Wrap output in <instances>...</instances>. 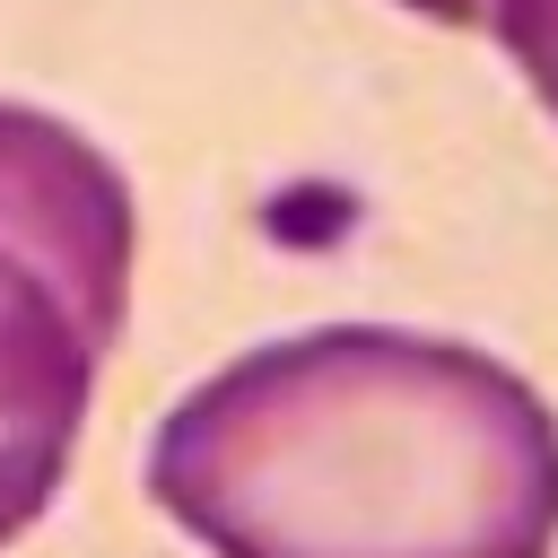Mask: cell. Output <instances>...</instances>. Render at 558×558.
Wrapping results in <instances>:
<instances>
[{
  "mask_svg": "<svg viewBox=\"0 0 558 558\" xmlns=\"http://www.w3.org/2000/svg\"><path fill=\"white\" fill-rule=\"evenodd\" d=\"M410 17H436V26H480L488 35V0H401Z\"/></svg>",
  "mask_w": 558,
  "mask_h": 558,
  "instance_id": "277c9868",
  "label": "cell"
},
{
  "mask_svg": "<svg viewBox=\"0 0 558 558\" xmlns=\"http://www.w3.org/2000/svg\"><path fill=\"white\" fill-rule=\"evenodd\" d=\"M140 270L131 174L61 113L0 96V549L61 497Z\"/></svg>",
  "mask_w": 558,
  "mask_h": 558,
  "instance_id": "7a4b0ae2",
  "label": "cell"
},
{
  "mask_svg": "<svg viewBox=\"0 0 558 558\" xmlns=\"http://www.w3.org/2000/svg\"><path fill=\"white\" fill-rule=\"evenodd\" d=\"M488 44L523 70L541 113L558 122V0H488Z\"/></svg>",
  "mask_w": 558,
  "mask_h": 558,
  "instance_id": "3957f363",
  "label": "cell"
},
{
  "mask_svg": "<svg viewBox=\"0 0 558 558\" xmlns=\"http://www.w3.org/2000/svg\"><path fill=\"white\" fill-rule=\"evenodd\" d=\"M148 497L209 558H558V410L453 331L314 323L157 418Z\"/></svg>",
  "mask_w": 558,
  "mask_h": 558,
  "instance_id": "6da1fadb",
  "label": "cell"
}]
</instances>
